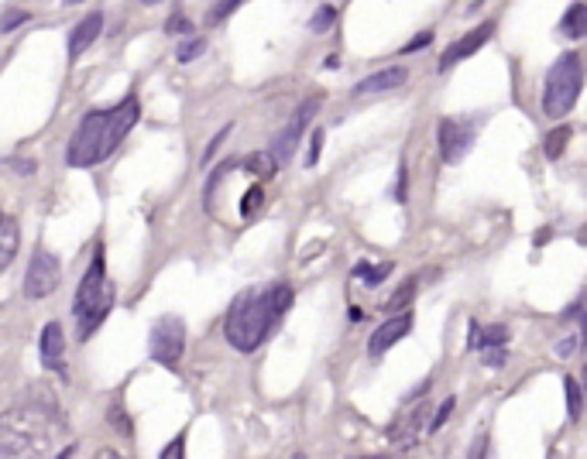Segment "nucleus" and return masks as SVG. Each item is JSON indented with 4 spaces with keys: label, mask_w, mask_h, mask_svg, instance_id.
<instances>
[{
    "label": "nucleus",
    "mask_w": 587,
    "mask_h": 459,
    "mask_svg": "<svg viewBox=\"0 0 587 459\" xmlns=\"http://www.w3.org/2000/svg\"><path fill=\"white\" fill-rule=\"evenodd\" d=\"M289 308H293V288L289 285L244 288L234 298L231 312L224 319V337H227L234 350L254 353Z\"/></svg>",
    "instance_id": "1"
},
{
    "label": "nucleus",
    "mask_w": 587,
    "mask_h": 459,
    "mask_svg": "<svg viewBox=\"0 0 587 459\" xmlns=\"http://www.w3.org/2000/svg\"><path fill=\"white\" fill-rule=\"evenodd\" d=\"M141 107L134 96H127L124 103L110 110H93L83 117V123L76 127V134L65 148V161L73 169H93L100 165L104 158L117 151V144L127 138V131L138 123Z\"/></svg>",
    "instance_id": "2"
},
{
    "label": "nucleus",
    "mask_w": 587,
    "mask_h": 459,
    "mask_svg": "<svg viewBox=\"0 0 587 459\" xmlns=\"http://www.w3.org/2000/svg\"><path fill=\"white\" fill-rule=\"evenodd\" d=\"M59 422L42 408H15L0 415V459L7 456H52L59 443Z\"/></svg>",
    "instance_id": "3"
},
{
    "label": "nucleus",
    "mask_w": 587,
    "mask_h": 459,
    "mask_svg": "<svg viewBox=\"0 0 587 459\" xmlns=\"http://www.w3.org/2000/svg\"><path fill=\"white\" fill-rule=\"evenodd\" d=\"M110 306H114V281L107 278L104 250L96 247L90 268H86V275H83V281H79V288H76V306H73L76 333L83 343L100 329V322L107 319Z\"/></svg>",
    "instance_id": "4"
},
{
    "label": "nucleus",
    "mask_w": 587,
    "mask_h": 459,
    "mask_svg": "<svg viewBox=\"0 0 587 459\" xmlns=\"http://www.w3.org/2000/svg\"><path fill=\"white\" fill-rule=\"evenodd\" d=\"M581 86H584L581 55L577 52L560 55V62L546 73V86H542V110H546V117L560 121L563 113H571L577 96H581Z\"/></svg>",
    "instance_id": "5"
},
{
    "label": "nucleus",
    "mask_w": 587,
    "mask_h": 459,
    "mask_svg": "<svg viewBox=\"0 0 587 459\" xmlns=\"http://www.w3.org/2000/svg\"><path fill=\"white\" fill-rule=\"evenodd\" d=\"M185 350V322L179 316H162L148 337V356L162 367H175Z\"/></svg>",
    "instance_id": "6"
},
{
    "label": "nucleus",
    "mask_w": 587,
    "mask_h": 459,
    "mask_svg": "<svg viewBox=\"0 0 587 459\" xmlns=\"http://www.w3.org/2000/svg\"><path fill=\"white\" fill-rule=\"evenodd\" d=\"M59 281H62L59 258L48 254V250H35L28 264V275H25V295L28 298H48L52 291L59 288Z\"/></svg>",
    "instance_id": "7"
},
{
    "label": "nucleus",
    "mask_w": 587,
    "mask_h": 459,
    "mask_svg": "<svg viewBox=\"0 0 587 459\" xmlns=\"http://www.w3.org/2000/svg\"><path fill=\"white\" fill-rule=\"evenodd\" d=\"M478 141V123L474 121H440V154L447 165H457L471 144Z\"/></svg>",
    "instance_id": "8"
},
{
    "label": "nucleus",
    "mask_w": 587,
    "mask_h": 459,
    "mask_svg": "<svg viewBox=\"0 0 587 459\" xmlns=\"http://www.w3.org/2000/svg\"><path fill=\"white\" fill-rule=\"evenodd\" d=\"M316 107H320L316 100H306V103L293 113V121L282 127V134L275 138V148H272V158H275L278 165H285V161L295 154V144H299V138L306 134V123H309V117L316 113Z\"/></svg>",
    "instance_id": "9"
},
{
    "label": "nucleus",
    "mask_w": 587,
    "mask_h": 459,
    "mask_svg": "<svg viewBox=\"0 0 587 459\" xmlns=\"http://www.w3.org/2000/svg\"><path fill=\"white\" fill-rule=\"evenodd\" d=\"M426 415H430V405H426V395H423V401H416V405L399 418V425L392 429V445H395L399 453H405V449H413V445L419 443L423 429L430 425Z\"/></svg>",
    "instance_id": "10"
},
{
    "label": "nucleus",
    "mask_w": 587,
    "mask_h": 459,
    "mask_svg": "<svg viewBox=\"0 0 587 459\" xmlns=\"http://www.w3.org/2000/svg\"><path fill=\"white\" fill-rule=\"evenodd\" d=\"M409 329H413V312H392V319L371 337V343H368V350H371V356H382L385 350H392L399 339H405L409 337Z\"/></svg>",
    "instance_id": "11"
},
{
    "label": "nucleus",
    "mask_w": 587,
    "mask_h": 459,
    "mask_svg": "<svg viewBox=\"0 0 587 459\" xmlns=\"http://www.w3.org/2000/svg\"><path fill=\"white\" fill-rule=\"evenodd\" d=\"M492 31H494V24L492 21H484V24H478L474 31H467L461 42H453V45L443 52V59H440V73H447L450 65H457V62L471 59V55H474V52L492 38Z\"/></svg>",
    "instance_id": "12"
},
{
    "label": "nucleus",
    "mask_w": 587,
    "mask_h": 459,
    "mask_svg": "<svg viewBox=\"0 0 587 459\" xmlns=\"http://www.w3.org/2000/svg\"><path fill=\"white\" fill-rule=\"evenodd\" d=\"M38 350H42V364H45V370L65 374V333H62L59 322H48L45 329H42Z\"/></svg>",
    "instance_id": "13"
},
{
    "label": "nucleus",
    "mask_w": 587,
    "mask_h": 459,
    "mask_svg": "<svg viewBox=\"0 0 587 459\" xmlns=\"http://www.w3.org/2000/svg\"><path fill=\"white\" fill-rule=\"evenodd\" d=\"M100 31H104V15H100V11H93V15L83 17L76 28H73V34H69V59H79V55L100 38Z\"/></svg>",
    "instance_id": "14"
},
{
    "label": "nucleus",
    "mask_w": 587,
    "mask_h": 459,
    "mask_svg": "<svg viewBox=\"0 0 587 459\" xmlns=\"http://www.w3.org/2000/svg\"><path fill=\"white\" fill-rule=\"evenodd\" d=\"M409 79V73L402 69V65H392V69H382V73H374V76H368V79H361L354 86V93L357 96H374V93H388V90H395V86H402Z\"/></svg>",
    "instance_id": "15"
},
{
    "label": "nucleus",
    "mask_w": 587,
    "mask_h": 459,
    "mask_svg": "<svg viewBox=\"0 0 587 459\" xmlns=\"http://www.w3.org/2000/svg\"><path fill=\"white\" fill-rule=\"evenodd\" d=\"M17 244H21V230H17V223L11 216H0V271L15 260Z\"/></svg>",
    "instance_id": "16"
},
{
    "label": "nucleus",
    "mask_w": 587,
    "mask_h": 459,
    "mask_svg": "<svg viewBox=\"0 0 587 459\" xmlns=\"http://www.w3.org/2000/svg\"><path fill=\"white\" fill-rule=\"evenodd\" d=\"M560 34H567V38H584L587 34V7L577 0V4H571V11L563 15V21H560Z\"/></svg>",
    "instance_id": "17"
},
{
    "label": "nucleus",
    "mask_w": 587,
    "mask_h": 459,
    "mask_svg": "<svg viewBox=\"0 0 587 459\" xmlns=\"http://www.w3.org/2000/svg\"><path fill=\"white\" fill-rule=\"evenodd\" d=\"M241 169H244L247 175H254L258 182H264V179H272V175H275L278 161L268 151H258V154H247L244 161H241Z\"/></svg>",
    "instance_id": "18"
},
{
    "label": "nucleus",
    "mask_w": 587,
    "mask_h": 459,
    "mask_svg": "<svg viewBox=\"0 0 587 459\" xmlns=\"http://www.w3.org/2000/svg\"><path fill=\"white\" fill-rule=\"evenodd\" d=\"M388 275H392V264H368V260H361L354 268V278H361L364 285H382Z\"/></svg>",
    "instance_id": "19"
},
{
    "label": "nucleus",
    "mask_w": 587,
    "mask_h": 459,
    "mask_svg": "<svg viewBox=\"0 0 587 459\" xmlns=\"http://www.w3.org/2000/svg\"><path fill=\"white\" fill-rule=\"evenodd\" d=\"M571 138H573V131L567 127V123H563V127H556V131H550V134H546V158L556 161L560 154L567 151V141Z\"/></svg>",
    "instance_id": "20"
},
{
    "label": "nucleus",
    "mask_w": 587,
    "mask_h": 459,
    "mask_svg": "<svg viewBox=\"0 0 587 459\" xmlns=\"http://www.w3.org/2000/svg\"><path fill=\"white\" fill-rule=\"evenodd\" d=\"M563 387H567V415L577 422V418H581V412H584V395H581V384H577V377H567V381H563Z\"/></svg>",
    "instance_id": "21"
},
{
    "label": "nucleus",
    "mask_w": 587,
    "mask_h": 459,
    "mask_svg": "<svg viewBox=\"0 0 587 459\" xmlns=\"http://www.w3.org/2000/svg\"><path fill=\"white\" fill-rule=\"evenodd\" d=\"M509 343V329L505 326H494V329H478V347L474 350H484V347H502Z\"/></svg>",
    "instance_id": "22"
},
{
    "label": "nucleus",
    "mask_w": 587,
    "mask_h": 459,
    "mask_svg": "<svg viewBox=\"0 0 587 459\" xmlns=\"http://www.w3.org/2000/svg\"><path fill=\"white\" fill-rule=\"evenodd\" d=\"M262 202H264L262 185H251V189L244 192V202H241V216H244V220H251V216L262 210Z\"/></svg>",
    "instance_id": "23"
},
{
    "label": "nucleus",
    "mask_w": 587,
    "mask_h": 459,
    "mask_svg": "<svg viewBox=\"0 0 587 459\" xmlns=\"http://www.w3.org/2000/svg\"><path fill=\"white\" fill-rule=\"evenodd\" d=\"M413 291H416V285H413V281H409V285H402V288L385 302V308H388V312H402V308L413 302Z\"/></svg>",
    "instance_id": "24"
},
{
    "label": "nucleus",
    "mask_w": 587,
    "mask_h": 459,
    "mask_svg": "<svg viewBox=\"0 0 587 459\" xmlns=\"http://www.w3.org/2000/svg\"><path fill=\"white\" fill-rule=\"evenodd\" d=\"M203 52H206V38H189L185 45H179L175 59H179V62H193L196 55H203Z\"/></svg>",
    "instance_id": "25"
},
{
    "label": "nucleus",
    "mask_w": 587,
    "mask_h": 459,
    "mask_svg": "<svg viewBox=\"0 0 587 459\" xmlns=\"http://www.w3.org/2000/svg\"><path fill=\"white\" fill-rule=\"evenodd\" d=\"M320 151H323V127H316V131H313V138H309L306 169H313V165H316V161H320Z\"/></svg>",
    "instance_id": "26"
},
{
    "label": "nucleus",
    "mask_w": 587,
    "mask_h": 459,
    "mask_svg": "<svg viewBox=\"0 0 587 459\" xmlns=\"http://www.w3.org/2000/svg\"><path fill=\"white\" fill-rule=\"evenodd\" d=\"M333 21H337V7H330V4H326V7H320V15L309 21V28H313V31H326L330 24H333Z\"/></svg>",
    "instance_id": "27"
},
{
    "label": "nucleus",
    "mask_w": 587,
    "mask_h": 459,
    "mask_svg": "<svg viewBox=\"0 0 587 459\" xmlns=\"http://www.w3.org/2000/svg\"><path fill=\"white\" fill-rule=\"evenodd\" d=\"M28 11H11V15H4L0 17V34H7V31H15L17 24H25L28 21Z\"/></svg>",
    "instance_id": "28"
},
{
    "label": "nucleus",
    "mask_w": 587,
    "mask_h": 459,
    "mask_svg": "<svg viewBox=\"0 0 587 459\" xmlns=\"http://www.w3.org/2000/svg\"><path fill=\"white\" fill-rule=\"evenodd\" d=\"M165 31H169V34H189V31H193V21L185 15H172L169 21H165Z\"/></svg>",
    "instance_id": "29"
},
{
    "label": "nucleus",
    "mask_w": 587,
    "mask_h": 459,
    "mask_svg": "<svg viewBox=\"0 0 587 459\" xmlns=\"http://www.w3.org/2000/svg\"><path fill=\"white\" fill-rule=\"evenodd\" d=\"M453 405H457L453 398H447L443 405H440V412H436V418L430 422V432H440V429H443V422H447L450 415H453Z\"/></svg>",
    "instance_id": "30"
},
{
    "label": "nucleus",
    "mask_w": 587,
    "mask_h": 459,
    "mask_svg": "<svg viewBox=\"0 0 587 459\" xmlns=\"http://www.w3.org/2000/svg\"><path fill=\"white\" fill-rule=\"evenodd\" d=\"M241 4H244V0H224V4H220V7L214 11V15H210V24H220V21H224L227 15H234V11L241 7Z\"/></svg>",
    "instance_id": "31"
},
{
    "label": "nucleus",
    "mask_w": 587,
    "mask_h": 459,
    "mask_svg": "<svg viewBox=\"0 0 587 459\" xmlns=\"http://www.w3.org/2000/svg\"><path fill=\"white\" fill-rule=\"evenodd\" d=\"M426 45H433V31H423V34H416V38H413L409 45L402 48V52L409 55V52H419V48H426Z\"/></svg>",
    "instance_id": "32"
},
{
    "label": "nucleus",
    "mask_w": 587,
    "mask_h": 459,
    "mask_svg": "<svg viewBox=\"0 0 587 459\" xmlns=\"http://www.w3.org/2000/svg\"><path fill=\"white\" fill-rule=\"evenodd\" d=\"M227 134H231V127H224V131H220V134H216V138L210 141V148H206V154H203V165H206V161H210V158H214V154L220 151V144L227 141Z\"/></svg>",
    "instance_id": "33"
},
{
    "label": "nucleus",
    "mask_w": 587,
    "mask_h": 459,
    "mask_svg": "<svg viewBox=\"0 0 587 459\" xmlns=\"http://www.w3.org/2000/svg\"><path fill=\"white\" fill-rule=\"evenodd\" d=\"M484 350H488V347H484ZM505 360H509V353L505 350H488V360H484V364H488V367H502Z\"/></svg>",
    "instance_id": "34"
},
{
    "label": "nucleus",
    "mask_w": 587,
    "mask_h": 459,
    "mask_svg": "<svg viewBox=\"0 0 587 459\" xmlns=\"http://www.w3.org/2000/svg\"><path fill=\"white\" fill-rule=\"evenodd\" d=\"M179 456H183V435H179V439H175V443H172L169 449L162 453V459H179Z\"/></svg>",
    "instance_id": "35"
},
{
    "label": "nucleus",
    "mask_w": 587,
    "mask_h": 459,
    "mask_svg": "<svg viewBox=\"0 0 587 459\" xmlns=\"http://www.w3.org/2000/svg\"><path fill=\"white\" fill-rule=\"evenodd\" d=\"M573 347H577V337H567L563 343H556V353H560V356H571Z\"/></svg>",
    "instance_id": "36"
},
{
    "label": "nucleus",
    "mask_w": 587,
    "mask_h": 459,
    "mask_svg": "<svg viewBox=\"0 0 587 459\" xmlns=\"http://www.w3.org/2000/svg\"><path fill=\"white\" fill-rule=\"evenodd\" d=\"M395 200L405 202V165L399 169V189H395Z\"/></svg>",
    "instance_id": "37"
},
{
    "label": "nucleus",
    "mask_w": 587,
    "mask_h": 459,
    "mask_svg": "<svg viewBox=\"0 0 587 459\" xmlns=\"http://www.w3.org/2000/svg\"><path fill=\"white\" fill-rule=\"evenodd\" d=\"M323 65H326V69H337V65H340V55H330V59H326Z\"/></svg>",
    "instance_id": "38"
},
{
    "label": "nucleus",
    "mask_w": 587,
    "mask_h": 459,
    "mask_svg": "<svg viewBox=\"0 0 587 459\" xmlns=\"http://www.w3.org/2000/svg\"><path fill=\"white\" fill-rule=\"evenodd\" d=\"M62 4H83V0H62Z\"/></svg>",
    "instance_id": "39"
},
{
    "label": "nucleus",
    "mask_w": 587,
    "mask_h": 459,
    "mask_svg": "<svg viewBox=\"0 0 587 459\" xmlns=\"http://www.w3.org/2000/svg\"><path fill=\"white\" fill-rule=\"evenodd\" d=\"M141 4H158V0H141Z\"/></svg>",
    "instance_id": "40"
}]
</instances>
